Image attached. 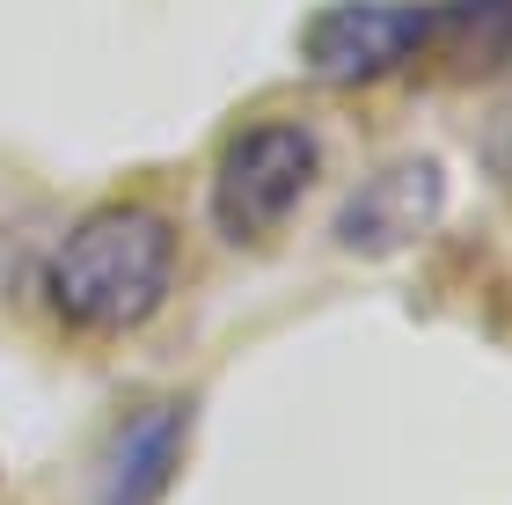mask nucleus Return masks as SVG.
<instances>
[{
	"label": "nucleus",
	"instance_id": "obj_1",
	"mask_svg": "<svg viewBox=\"0 0 512 505\" xmlns=\"http://www.w3.org/2000/svg\"><path fill=\"white\" fill-rule=\"evenodd\" d=\"M176 286V227L147 198L81 213L44 264V301L81 337H125L154 323Z\"/></svg>",
	"mask_w": 512,
	"mask_h": 505
},
{
	"label": "nucleus",
	"instance_id": "obj_2",
	"mask_svg": "<svg viewBox=\"0 0 512 505\" xmlns=\"http://www.w3.org/2000/svg\"><path fill=\"white\" fill-rule=\"evenodd\" d=\"M322 176V140L300 118H249L220 140L213 162V227L235 249H264L300 213Z\"/></svg>",
	"mask_w": 512,
	"mask_h": 505
},
{
	"label": "nucleus",
	"instance_id": "obj_3",
	"mask_svg": "<svg viewBox=\"0 0 512 505\" xmlns=\"http://www.w3.org/2000/svg\"><path fill=\"white\" fill-rule=\"evenodd\" d=\"M432 30V0H330L300 30V59L330 88H374L417 66Z\"/></svg>",
	"mask_w": 512,
	"mask_h": 505
},
{
	"label": "nucleus",
	"instance_id": "obj_4",
	"mask_svg": "<svg viewBox=\"0 0 512 505\" xmlns=\"http://www.w3.org/2000/svg\"><path fill=\"white\" fill-rule=\"evenodd\" d=\"M191 425H198V403L191 396H154V403H132L103 440V462H96V505H161L191 454Z\"/></svg>",
	"mask_w": 512,
	"mask_h": 505
},
{
	"label": "nucleus",
	"instance_id": "obj_5",
	"mask_svg": "<svg viewBox=\"0 0 512 505\" xmlns=\"http://www.w3.org/2000/svg\"><path fill=\"white\" fill-rule=\"evenodd\" d=\"M439 213H447V169H439L432 154H403V162L374 169L344 198L337 242L352 249V257H395V249L425 242Z\"/></svg>",
	"mask_w": 512,
	"mask_h": 505
},
{
	"label": "nucleus",
	"instance_id": "obj_6",
	"mask_svg": "<svg viewBox=\"0 0 512 505\" xmlns=\"http://www.w3.org/2000/svg\"><path fill=\"white\" fill-rule=\"evenodd\" d=\"M439 81H512V0H432L425 52Z\"/></svg>",
	"mask_w": 512,
	"mask_h": 505
}]
</instances>
